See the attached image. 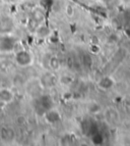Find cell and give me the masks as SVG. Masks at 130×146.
Masks as SVG:
<instances>
[{"instance_id":"obj_2","label":"cell","mask_w":130,"mask_h":146,"mask_svg":"<svg viewBox=\"0 0 130 146\" xmlns=\"http://www.w3.org/2000/svg\"><path fill=\"white\" fill-rule=\"evenodd\" d=\"M15 60L22 66H28L33 62V55L27 50H22L15 54Z\"/></svg>"},{"instance_id":"obj_10","label":"cell","mask_w":130,"mask_h":146,"mask_svg":"<svg viewBox=\"0 0 130 146\" xmlns=\"http://www.w3.org/2000/svg\"><path fill=\"white\" fill-rule=\"evenodd\" d=\"M37 35L39 37H42V38H45V37H48L50 35V30L47 27H38L36 31Z\"/></svg>"},{"instance_id":"obj_1","label":"cell","mask_w":130,"mask_h":146,"mask_svg":"<svg viewBox=\"0 0 130 146\" xmlns=\"http://www.w3.org/2000/svg\"><path fill=\"white\" fill-rule=\"evenodd\" d=\"M35 111L38 115H44L49 110L53 108V100L49 95H40L35 98L33 103Z\"/></svg>"},{"instance_id":"obj_19","label":"cell","mask_w":130,"mask_h":146,"mask_svg":"<svg viewBox=\"0 0 130 146\" xmlns=\"http://www.w3.org/2000/svg\"><path fill=\"white\" fill-rule=\"evenodd\" d=\"M6 3H16L17 0H4Z\"/></svg>"},{"instance_id":"obj_17","label":"cell","mask_w":130,"mask_h":146,"mask_svg":"<svg viewBox=\"0 0 130 146\" xmlns=\"http://www.w3.org/2000/svg\"><path fill=\"white\" fill-rule=\"evenodd\" d=\"M74 62H75L74 57H72V56H68L67 60H66V63H67L68 68H74Z\"/></svg>"},{"instance_id":"obj_5","label":"cell","mask_w":130,"mask_h":146,"mask_svg":"<svg viewBox=\"0 0 130 146\" xmlns=\"http://www.w3.org/2000/svg\"><path fill=\"white\" fill-rule=\"evenodd\" d=\"M14 24L13 21L8 17H0V33L7 34L13 30Z\"/></svg>"},{"instance_id":"obj_9","label":"cell","mask_w":130,"mask_h":146,"mask_svg":"<svg viewBox=\"0 0 130 146\" xmlns=\"http://www.w3.org/2000/svg\"><path fill=\"white\" fill-rule=\"evenodd\" d=\"M49 66L53 71H58L60 68V60L57 56H52L49 59Z\"/></svg>"},{"instance_id":"obj_8","label":"cell","mask_w":130,"mask_h":146,"mask_svg":"<svg viewBox=\"0 0 130 146\" xmlns=\"http://www.w3.org/2000/svg\"><path fill=\"white\" fill-rule=\"evenodd\" d=\"M13 93L6 88L0 89V102L3 103H9L13 100Z\"/></svg>"},{"instance_id":"obj_7","label":"cell","mask_w":130,"mask_h":146,"mask_svg":"<svg viewBox=\"0 0 130 146\" xmlns=\"http://www.w3.org/2000/svg\"><path fill=\"white\" fill-rule=\"evenodd\" d=\"M15 136V133L10 127H2L0 130V137L4 141H12Z\"/></svg>"},{"instance_id":"obj_18","label":"cell","mask_w":130,"mask_h":146,"mask_svg":"<svg viewBox=\"0 0 130 146\" xmlns=\"http://www.w3.org/2000/svg\"><path fill=\"white\" fill-rule=\"evenodd\" d=\"M15 123H16L18 126H24V123H26V119H24V117H22V115L17 117L16 119H15Z\"/></svg>"},{"instance_id":"obj_14","label":"cell","mask_w":130,"mask_h":146,"mask_svg":"<svg viewBox=\"0 0 130 146\" xmlns=\"http://www.w3.org/2000/svg\"><path fill=\"white\" fill-rule=\"evenodd\" d=\"M92 140L95 144H101L103 142V137L100 134H98V133H95V134H93Z\"/></svg>"},{"instance_id":"obj_12","label":"cell","mask_w":130,"mask_h":146,"mask_svg":"<svg viewBox=\"0 0 130 146\" xmlns=\"http://www.w3.org/2000/svg\"><path fill=\"white\" fill-rule=\"evenodd\" d=\"M99 86L101 88H103V89H108V88H110L112 86V81L109 78H104L100 81Z\"/></svg>"},{"instance_id":"obj_15","label":"cell","mask_w":130,"mask_h":146,"mask_svg":"<svg viewBox=\"0 0 130 146\" xmlns=\"http://www.w3.org/2000/svg\"><path fill=\"white\" fill-rule=\"evenodd\" d=\"M82 63H83L85 66H91V63H92V58H91V56L87 55V54H84L83 58H82Z\"/></svg>"},{"instance_id":"obj_3","label":"cell","mask_w":130,"mask_h":146,"mask_svg":"<svg viewBox=\"0 0 130 146\" xmlns=\"http://www.w3.org/2000/svg\"><path fill=\"white\" fill-rule=\"evenodd\" d=\"M16 44V39L11 36H3L0 38V50L1 51H11Z\"/></svg>"},{"instance_id":"obj_13","label":"cell","mask_w":130,"mask_h":146,"mask_svg":"<svg viewBox=\"0 0 130 146\" xmlns=\"http://www.w3.org/2000/svg\"><path fill=\"white\" fill-rule=\"evenodd\" d=\"M54 0H40V5L45 9H49L53 6Z\"/></svg>"},{"instance_id":"obj_4","label":"cell","mask_w":130,"mask_h":146,"mask_svg":"<svg viewBox=\"0 0 130 146\" xmlns=\"http://www.w3.org/2000/svg\"><path fill=\"white\" fill-rule=\"evenodd\" d=\"M40 82H41L42 87L45 88H53L57 85V77L55 75L51 73H46L44 74L43 76L40 79Z\"/></svg>"},{"instance_id":"obj_16","label":"cell","mask_w":130,"mask_h":146,"mask_svg":"<svg viewBox=\"0 0 130 146\" xmlns=\"http://www.w3.org/2000/svg\"><path fill=\"white\" fill-rule=\"evenodd\" d=\"M65 13L68 15V17H72L74 15V8L71 6V5H67L65 7Z\"/></svg>"},{"instance_id":"obj_6","label":"cell","mask_w":130,"mask_h":146,"mask_svg":"<svg viewBox=\"0 0 130 146\" xmlns=\"http://www.w3.org/2000/svg\"><path fill=\"white\" fill-rule=\"evenodd\" d=\"M46 121L49 123V124H56L57 122H59L61 119V115L59 113V111L56 110H53V108H51L44 115Z\"/></svg>"},{"instance_id":"obj_11","label":"cell","mask_w":130,"mask_h":146,"mask_svg":"<svg viewBox=\"0 0 130 146\" xmlns=\"http://www.w3.org/2000/svg\"><path fill=\"white\" fill-rule=\"evenodd\" d=\"M45 17H44V13L42 10H35L34 13H33V20L36 21L38 24H40L41 22H43Z\"/></svg>"}]
</instances>
